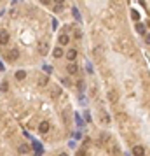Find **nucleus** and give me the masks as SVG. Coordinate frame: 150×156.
Segmentation results:
<instances>
[{
  "instance_id": "obj_27",
  "label": "nucleus",
  "mask_w": 150,
  "mask_h": 156,
  "mask_svg": "<svg viewBox=\"0 0 150 156\" xmlns=\"http://www.w3.org/2000/svg\"><path fill=\"white\" fill-rule=\"evenodd\" d=\"M73 14H75V18H77L79 21H80V16H79V12H77V9H73Z\"/></svg>"
},
{
  "instance_id": "obj_17",
  "label": "nucleus",
  "mask_w": 150,
  "mask_h": 156,
  "mask_svg": "<svg viewBox=\"0 0 150 156\" xmlns=\"http://www.w3.org/2000/svg\"><path fill=\"white\" fill-rule=\"evenodd\" d=\"M108 98H110L112 102H117V100H119V95H117V91H114V90H112V91L108 93Z\"/></svg>"
},
{
  "instance_id": "obj_12",
  "label": "nucleus",
  "mask_w": 150,
  "mask_h": 156,
  "mask_svg": "<svg viewBox=\"0 0 150 156\" xmlns=\"http://www.w3.org/2000/svg\"><path fill=\"white\" fill-rule=\"evenodd\" d=\"M68 42H70V37H68L66 33H63V35H59V44H61V46H66Z\"/></svg>"
},
{
  "instance_id": "obj_30",
  "label": "nucleus",
  "mask_w": 150,
  "mask_h": 156,
  "mask_svg": "<svg viewBox=\"0 0 150 156\" xmlns=\"http://www.w3.org/2000/svg\"><path fill=\"white\" fill-rule=\"evenodd\" d=\"M59 156H68V155H66V153H61V155H59Z\"/></svg>"
},
{
  "instance_id": "obj_20",
  "label": "nucleus",
  "mask_w": 150,
  "mask_h": 156,
  "mask_svg": "<svg viewBox=\"0 0 150 156\" xmlns=\"http://www.w3.org/2000/svg\"><path fill=\"white\" fill-rule=\"evenodd\" d=\"M131 18H133L135 21H138V19H140V12H138V11H131Z\"/></svg>"
},
{
  "instance_id": "obj_29",
  "label": "nucleus",
  "mask_w": 150,
  "mask_h": 156,
  "mask_svg": "<svg viewBox=\"0 0 150 156\" xmlns=\"http://www.w3.org/2000/svg\"><path fill=\"white\" fill-rule=\"evenodd\" d=\"M56 2H58V5H63V2H65V0H56Z\"/></svg>"
},
{
  "instance_id": "obj_14",
  "label": "nucleus",
  "mask_w": 150,
  "mask_h": 156,
  "mask_svg": "<svg viewBox=\"0 0 150 156\" xmlns=\"http://www.w3.org/2000/svg\"><path fill=\"white\" fill-rule=\"evenodd\" d=\"M47 83H49V77L47 76H40L38 77V86H47Z\"/></svg>"
},
{
  "instance_id": "obj_2",
  "label": "nucleus",
  "mask_w": 150,
  "mask_h": 156,
  "mask_svg": "<svg viewBox=\"0 0 150 156\" xmlns=\"http://www.w3.org/2000/svg\"><path fill=\"white\" fill-rule=\"evenodd\" d=\"M37 51H38V54L45 56L47 51H49V44H47V40H38V44H37Z\"/></svg>"
},
{
  "instance_id": "obj_1",
  "label": "nucleus",
  "mask_w": 150,
  "mask_h": 156,
  "mask_svg": "<svg viewBox=\"0 0 150 156\" xmlns=\"http://www.w3.org/2000/svg\"><path fill=\"white\" fill-rule=\"evenodd\" d=\"M121 49H122V53H126V54H133L135 53V47H133V44L128 40V39H121Z\"/></svg>"
},
{
  "instance_id": "obj_19",
  "label": "nucleus",
  "mask_w": 150,
  "mask_h": 156,
  "mask_svg": "<svg viewBox=\"0 0 150 156\" xmlns=\"http://www.w3.org/2000/svg\"><path fill=\"white\" fill-rule=\"evenodd\" d=\"M108 139H110V135H108V133H103V135H100V144H105Z\"/></svg>"
},
{
  "instance_id": "obj_3",
  "label": "nucleus",
  "mask_w": 150,
  "mask_h": 156,
  "mask_svg": "<svg viewBox=\"0 0 150 156\" xmlns=\"http://www.w3.org/2000/svg\"><path fill=\"white\" fill-rule=\"evenodd\" d=\"M17 56H19L17 49H9V51L5 53V60H9V61H14V60H16Z\"/></svg>"
},
{
  "instance_id": "obj_28",
  "label": "nucleus",
  "mask_w": 150,
  "mask_h": 156,
  "mask_svg": "<svg viewBox=\"0 0 150 156\" xmlns=\"http://www.w3.org/2000/svg\"><path fill=\"white\" fill-rule=\"evenodd\" d=\"M77 156H86V155H84V151H79V153H77Z\"/></svg>"
},
{
  "instance_id": "obj_13",
  "label": "nucleus",
  "mask_w": 150,
  "mask_h": 156,
  "mask_svg": "<svg viewBox=\"0 0 150 156\" xmlns=\"http://www.w3.org/2000/svg\"><path fill=\"white\" fill-rule=\"evenodd\" d=\"M66 70H68L70 74H77V72H79V67H77L75 63H70V65L66 67Z\"/></svg>"
},
{
  "instance_id": "obj_5",
  "label": "nucleus",
  "mask_w": 150,
  "mask_h": 156,
  "mask_svg": "<svg viewBox=\"0 0 150 156\" xmlns=\"http://www.w3.org/2000/svg\"><path fill=\"white\" fill-rule=\"evenodd\" d=\"M9 42V32L7 30H0V44L5 46Z\"/></svg>"
},
{
  "instance_id": "obj_9",
  "label": "nucleus",
  "mask_w": 150,
  "mask_h": 156,
  "mask_svg": "<svg viewBox=\"0 0 150 156\" xmlns=\"http://www.w3.org/2000/svg\"><path fill=\"white\" fill-rule=\"evenodd\" d=\"M59 95H61V90H59V86H52V88H51V97H52V98H58Z\"/></svg>"
},
{
  "instance_id": "obj_15",
  "label": "nucleus",
  "mask_w": 150,
  "mask_h": 156,
  "mask_svg": "<svg viewBox=\"0 0 150 156\" xmlns=\"http://www.w3.org/2000/svg\"><path fill=\"white\" fill-rule=\"evenodd\" d=\"M52 54H54V58H61V56L65 54V51H63V49H61V47L58 46V47L54 49V53H52Z\"/></svg>"
},
{
  "instance_id": "obj_21",
  "label": "nucleus",
  "mask_w": 150,
  "mask_h": 156,
  "mask_svg": "<svg viewBox=\"0 0 150 156\" xmlns=\"http://www.w3.org/2000/svg\"><path fill=\"white\" fill-rule=\"evenodd\" d=\"M7 90H9V84L7 83H2L0 84V91H7Z\"/></svg>"
},
{
  "instance_id": "obj_16",
  "label": "nucleus",
  "mask_w": 150,
  "mask_h": 156,
  "mask_svg": "<svg viewBox=\"0 0 150 156\" xmlns=\"http://www.w3.org/2000/svg\"><path fill=\"white\" fill-rule=\"evenodd\" d=\"M24 77H26V72H24V70H17V72H16V79H17V81H23Z\"/></svg>"
},
{
  "instance_id": "obj_7",
  "label": "nucleus",
  "mask_w": 150,
  "mask_h": 156,
  "mask_svg": "<svg viewBox=\"0 0 150 156\" xmlns=\"http://www.w3.org/2000/svg\"><path fill=\"white\" fill-rule=\"evenodd\" d=\"M133 155L135 156H145V148H143V146H135Z\"/></svg>"
},
{
  "instance_id": "obj_22",
  "label": "nucleus",
  "mask_w": 150,
  "mask_h": 156,
  "mask_svg": "<svg viewBox=\"0 0 150 156\" xmlns=\"http://www.w3.org/2000/svg\"><path fill=\"white\" fill-rule=\"evenodd\" d=\"M117 119L119 121H128V116L126 114H117Z\"/></svg>"
},
{
  "instance_id": "obj_25",
  "label": "nucleus",
  "mask_w": 150,
  "mask_h": 156,
  "mask_svg": "<svg viewBox=\"0 0 150 156\" xmlns=\"http://www.w3.org/2000/svg\"><path fill=\"white\" fill-rule=\"evenodd\" d=\"M100 53H101V47H96V49H94V54H96L98 58H100Z\"/></svg>"
},
{
  "instance_id": "obj_26",
  "label": "nucleus",
  "mask_w": 150,
  "mask_h": 156,
  "mask_svg": "<svg viewBox=\"0 0 150 156\" xmlns=\"http://www.w3.org/2000/svg\"><path fill=\"white\" fill-rule=\"evenodd\" d=\"M51 2H52V0H40V4H44V5H49Z\"/></svg>"
},
{
  "instance_id": "obj_8",
  "label": "nucleus",
  "mask_w": 150,
  "mask_h": 156,
  "mask_svg": "<svg viewBox=\"0 0 150 156\" xmlns=\"http://www.w3.org/2000/svg\"><path fill=\"white\" fill-rule=\"evenodd\" d=\"M65 56H66L70 61H73V60L77 58V51H75V49H68V51L65 53Z\"/></svg>"
},
{
  "instance_id": "obj_6",
  "label": "nucleus",
  "mask_w": 150,
  "mask_h": 156,
  "mask_svg": "<svg viewBox=\"0 0 150 156\" xmlns=\"http://www.w3.org/2000/svg\"><path fill=\"white\" fill-rule=\"evenodd\" d=\"M49 128H51V125H49V121H42V123H40V126H38V130H40V133H47V132H49Z\"/></svg>"
},
{
  "instance_id": "obj_23",
  "label": "nucleus",
  "mask_w": 150,
  "mask_h": 156,
  "mask_svg": "<svg viewBox=\"0 0 150 156\" xmlns=\"http://www.w3.org/2000/svg\"><path fill=\"white\" fill-rule=\"evenodd\" d=\"M73 35H75V39H80V37H82V32H80V30L77 28V30L73 32Z\"/></svg>"
},
{
  "instance_id": "obj_11",
  "label": "nucleus",
  "mask_w": 150,
  "mask_h": 156,
  "mask_svg": "<svg viewBox=\"0 0 150 156\" xmlns=\"http://www.w3.org/2000/svg\"><path fill=\"white\" fill-rule=\"evenodd\" d=\"M136 32L142 33V35H147V26H145L143 23H138V25H136Z\"/></svg>"
},
{
  "instance_id": "obj_4",
  "label": "nucleus",
  "mask_w": 150,
  "mask_h": 156,
  "mask_svg": "<svg viewBox=\"0 0 150 156\" xmlns=\"http://www.w3.org/2000/svg\"><path fill=\"white\" fill-rule=\"evenodd\" d=\"M98 118H100V121H101L103 125H108V123H110V116H108L105 111H101V109H100V112H98Z\"/></svg>"
},
{
  "instance_id": "obj_18",
  "label": "nucleus",
  "mask_w": 150,
  "mask_h": 156,
  "mask_svg": "<svg viewBox=\"0 0 150 156\" xmlns=\"http://www.w3.org/2000/svg\"><path fill=\"white\" fill-rule=\"evenodd\" d=\"M63 118H65V123H66V125H70V123H72V118H70V111H65V112H63Z\"/></svg>"
},
{
  "instance_id": "obj_24",
  "label": "nucleus",
  "mask_w": 150,
  "mask_h": 156,
  "mask_svg": "<svg viewBox=\"0 0 150 156\" xmlns=\"http://www.w3.org/2000/svg\"><path fill=\"white\" fill-rule=\"evenodd\" d=\"M54 11H56V12H61V11H63V5H56Z\"/></svg>"
},
{
  "instance_id": "obj_10",
  "label": "nucleus",
  "mask_w": 150,
  "mask_h": 156,
  "mask_svg": "<svg viewBox=\"0 0 150 156\" xmlns=\"http://www.w3.org/2000/svg\"><path fill=\"white\" fill-rule=\"evenodd\" d=\"M17 153H21V155L30 153V146H26V144H19V146H17Z\"/></svg>"
}]
</instances>
